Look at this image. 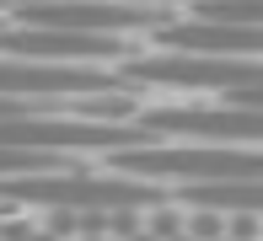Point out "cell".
<instances>
[{"label":"cell","instance_id":"cell-1","mask_svg":"<svg viewBox=\"0 0 263 241\" xmlns=\"http://www.w3.org/2000/svg\"><path fill=\"white\" fill-rule=\"evenodd\" d=\"M6 204H49V209H166L172 193L156 177H76V172H16L0 183Z\"/></svg>","mask_w":263,"mask_h":241},{"label":"cell","instance_id":"cell-2","mask_svg":"<svg viewBox=\"0 0 263 241\" xmlns=\"http://www.w3.org/2000/svg\"><path fill=\"white\" fill-rule=\"evenodd\" d=\"M129 177H183V183H247L263 177V150H236V145H129L107 150Z\"/></svg>","mask_w":263,"mask_h":241},{"label":"cell","instance_id":"cell-3","mask_svg":"<svg viewBox=\"0 0 263 241\" xmlns=\"http://www.w3.org/2000/svg\"><path fill=\"white\" fill-rule=\"evenodd\" d=\"M129 81H145V86H194V91H236V86H258L263 65L166 48V54H145V59L135 54L129 59Z\"/></svg>","mask_w":263,"mask_h":241},{"label":"cell","instance_id":"cell-4","mask_svg":"<svg viewBox=\"0 0 263 241\" xmlns=\"http://www.w3.org/2000/svg\"><path fill=\"white\" fill-rule=\"evenodd\" d=\"M22 27H76V32H135L156 27V6H129V0H6Z\"/></svg>","mask_w":263,"mask_h":241},{"label":"cell","instance_id":"cell-5","mask_svg":"<svg viewBox=\"0 0 263 241\" xmlns=\"http://www.w3.org/2000/svg\"><path fill=\"white\" fill-rule=\"evenodd\" d=\"M118 81L102 75L97 65H49V59H16L0 54V96L16 102H65L86 91H113Z\"/></svg>","mask_w":263,"mask_h":241},{"label":"cell","instance_id":"cell-6","mask_svg":"<svg viewBox=\"0 0 263 241\" xmlns=\"http://www.w3.org/2000/svg\"><path fill=\"white\" fill-rule=\"evenodd\" d=\"M151 134H188V139H215V145H263V107H156L135 113Z\"/></svg>","mask_w":263,"mask_h":241},{"label":"cell","instance_id":"cell-7","mask_svg":"<svg viewBox=\"0 0 263 241\" xmlns=\"http://www.w3.org/2000/svg\"><path fill=\"white\" fill-rule=\"evenodd\" d=\"M0 54L49 59V65H97V59H124V38L76 27H0Z\"/></svg>","mask_w":263,"mask_h":241},{"label":"cell","instance_id":"cell-8","mask_svg":"<svg viewBox=\"0 0 263 241\" xmlns=\"http://www.w3.org/2000/svg\"><path fill=\"white\" fill-rule=\"evenodd\" d=\"M161 48H183V54H220V59H263V27L247 22H161L156 27Z\"/></svg>","mask_w":263,"mask_h":241},{"label":"cell","instance_id":"cell-9","mask_svg":"<svg viewBox=\"0 0 263 241\" xmlns=\"http://www.w3.org/2000/svg\"><path fill=\"white\" fill-rule=\"evenodd\" d=\"M172 198L194 204V209H215V214H263V177H247V183H188Z\"/></svg>","mask_w":263,"mask_h":241},{"label":"cell","instance_id":"cell-10","mask_svg":"<svg viewBox=\"0 0 263 241\" xmlns=\"http://www.w3.org/2000/svg\"><path fill=\"white\" fill-rule=\"evenodd\" d=\"M199 16L210 22H247V27H263V0H194Z\"/></svg>","mask_w":263,"mask_h":241},{"label":"cell","instance_id":"cell-11","mask_svg":"<svg viewBox=\"0 0 263 241\" xmlns=\"http://www.w3.org/2000/svg\"><path fill=\"white\" fill-rule=\"evenodd\" d=\"M22 113H49V102H16V96H0V118H22Z\"/></svg>","mask_w":263,"mask_h":241},{"label":"cell","instance_id":"cell-12","mask_svg":"<svg viewBox=\"0 0 263 241\" xmlns=\"http://www.w3.org/2000/svg\"><path fill=\"white\" fill-rule=\"evenodd\" d=\"M226 102H242V107H263V81H258V86H236V91H226Z\"/></svg>","mask_w":263,"mask_h":241},{"label":"cell","instance_id":"cell-13","mask_svg":"<svg viewBox=\"0 0 263 241\" xmlns=\"http://www.w3.org/2000/svg\"><path fill=\"white\" fill-rule=\"evenodd\" d=\"M129 6H177V0H129ZM183 6H194V0H183Z\"/></svg>","mask_w":263,"mask_h":241},{"label":"cell","instance_id":"cell-14","mask_svg":"<svg viewBox=\"0 0 263 241\" xmlns=\"http://www.w3.org/2000/svg\"><path fill=\"white\" fill-rule=\"evenodd\" d=\"M0 11H6V0H0Z\"/></svg>","mask_w":263,"mask_h":241}]
</instances>
